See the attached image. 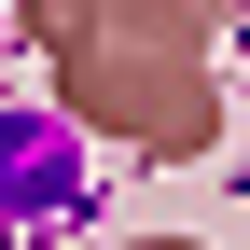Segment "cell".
I'll return each mask as SVG.
<instances>
[{"label": "cell", "instance_id": "1", "mask_svg": "<svg viewBox=\"0 0 250 250\" xmlns=\"http://www.w3.org/2000/svg\"><path fill=\"white\" fill-rule=\"evenodd\" d=\"M70 195V125H0V208Z\"/></svg>", "mask_w": 250, "mask_h": 250}]
</instances>
